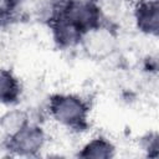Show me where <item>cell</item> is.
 Listing matches in <instances>:
<instances>
[{"label":"cell","instance_id":"obj_7","mask_svg":"<svg viewBox=\"0 0 159 159\" xmlns=\"http://www.w3.org/2000/svg\"><path fill=\"white\" fill-rule=\"evenodd\" d=\"M116 148L113 143L104 137H96L87 142L82 149L78 152L81 158H93V159H108L114 157Z\"/></svg>","mask_w":159,"mask_h":159},{"label":"cell","instance_id":"obj_1","mask_svg":"<svg viewBox=\"0 0 159 159\" xmlns=\"http://www.w3.org/2000/svg\"><path fill=\"white\" fill-rule=\"evenodd\" d=\"M48 113L52 119L70 129L82 130L88 125V103L77 94L56 93L48 99Z\"/></svg>","mask_w":159,"mask_h":159},{"label":"cell","instance_id":"obj_3","mask_svg":"<svg viewBox=\"0 0 159 159\" xmlns=\"http://www.w3.org/2000/svg\"><path fill=\"white\" fill-rule=\"evenodd\" d=\"M46 143V133L43 129L35 123L26 124L21 130L12 135L4 147L16 155L34 157L37 155Z\"/></svg>","mask_w":159,"mask_h":159},{"label":"cell","instance_id":"obj_4","mask_svg":"<svg viewBox=\"0 0 159 159\" xmlns=\"http://www.w3.org/2000/svg\"><path fill=\"white\" fill-rule=\"evenodd\" d=\"M137 29L149 36L159 34V1L140 0L137 2L133 11Z\"/></svg>","mask_w":159,"mask_h":159},{"label":"cell","instance_id":"obj_8","mask_svg":"<svg viewBox=\"0 0 159 159\" xmlns=\"http://www.w3.org/2000/svg\"><path fill=\"white\" fill-rule=\"evenodd\" d=\"M21 93L19 80L9 70H0V103H15Z\"/></svg>","mask_w":159,"mask_h":159},{"label":"cell","instance_id":"obj_5","mask_svg":"<svg viewBox=\"0 0 159 159\" xmlns=\"http://www.w3.org/2000/svg\"><path fill=\"white\" fill-rule=\"evenodd\" d=\"M55 43L61 48H70L80 45L83 32L62 16H53L48 20Z\"/></svg>","mask_w":159,"mask_h":159},{"label":"cell","instance_id":"obj_2","mask_svg":"<svg viewBox=\"0 0 159 159\" xmlns=\"http://www.w3.org/2000/svg\"><path fill=\"white\" fill-rule=\"evenodd\" d=\"M83 52L92 60H107L118 47V37L114 30L102 24L86 31L80 41Z\"/></svg>","mask_w":159,"mask_h":159},{"label":"cell","instance_id":"obj_6","mask_svg":"<svg viewBox=\"0 0 159 159\" xmlns=\"http://www.w3.org/2000/svg\"><path fill=\"white\" fill-rule=\"evenodd\" d=\"M30 123L26 111L11 109L0 117V144L4 145L12 135Z\"/></svg>","mask_w":159,"mask_h":159}]
</instances>
